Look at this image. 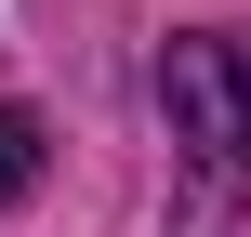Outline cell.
Segmentation results:
<instances>
[{"label": "cell", "instance_id": "obj_1", "mask_svg": "<svg viewBox=\"0 0 251 237\" xmlns=\"http://www.w3.org/2000/svg\"><path fill=\"white\" fill-rule=\"evenodd\" d=\"M159 106H172L185 172H251V40H172Z\"/></svg>", "mask_w": 251, "mask_h": 237}, {"label": "cell", "instance_id": "obj_2", "mask_svg": "<svg viewBox=\"0 0 251 237\" xmlns=\"http://www.w3.org/2000/svg\"><path fill=\"white\" fill-rule=\"evenodd\" d=\"M172 237H251V172H185V224Z\"/></svg>", "mask_w": 251, "mask_h": 237}, {"label": "cell", "instance_id": "obj_3", "mask_svg": "<svg viewBox=\"0 0 251 237\" xmlns=\"http://www.w3.org/2000/svg\"><path fill=\"white\" fill-rule=\"evenodd\" d=\"M13 198H40V119L26 106H0V211Z\"/></svg>", "mask_w": 251, "mask_h": 237}]
</instances>
